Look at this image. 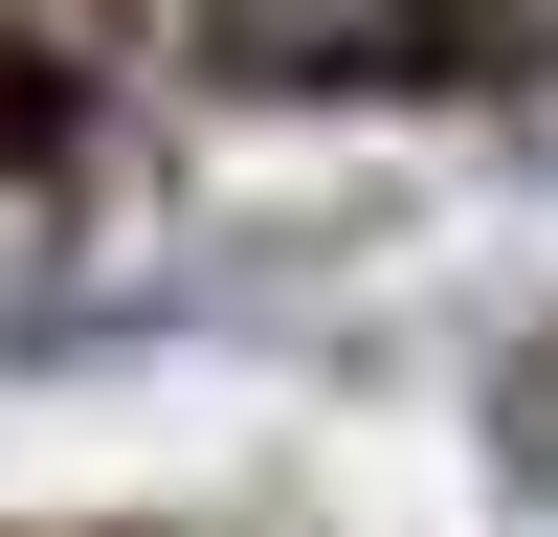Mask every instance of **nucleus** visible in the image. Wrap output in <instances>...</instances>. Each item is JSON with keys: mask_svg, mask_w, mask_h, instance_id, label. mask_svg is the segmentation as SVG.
Here are the masks:
<instances>
[{"mask_svg": "<svg viewBox=\"0 0 558 537\" xmlns=\"http://www.w3.org/2000/svg\"><path fill=\"white\" fill-rule=\"evenodd\" d=\"M223 45L291 90H447L514 45V0H223Z\"/></svg>", "mask_w": 558, "mask_h": 537, "instance_id": "nucleus-1", "label": "nucleus"}]
</instances>
